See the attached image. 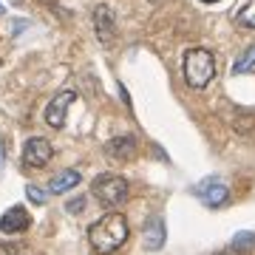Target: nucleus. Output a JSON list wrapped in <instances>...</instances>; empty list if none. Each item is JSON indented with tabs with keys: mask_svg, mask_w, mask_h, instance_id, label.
Returning <instances> with one entry per match:
<instances>
[{
	"mask_svg": "<svg viewBox=\"0 0 255 255\" xmlns=\"http://www.w3.org/2000/svg\"><path fill=\"white\" fill-rule=\"evenodd\" d=\"M26 196H28V201H31V204H46V193L40 190V187H37V184H28L26 187Z\"/></svg>",
	"mask_w": 255,
	"mask_h": 255,
	"instance_id": "4468645a",
	"label": "nucleus"
},
{
	"mask_svg": "<svg viewBox=\"0 0 255 255\" xmlns=\"http://www.w3.org/2000/svg\"><path fill=\"white\" fill-rule=\"evenodd\" d=\"M196 196H199L207 207L213 210H219L221 204H227L230 199V190H227V184L221 182V179H216V176H210V179H204V182L196 187Z\"/></svg>",
	"mask_w": 255,
	"mask_h": 255,
	"instance_id": "39448f33",
	"label": "nucleus"
},
{
	"mask_svg": "<svg viewBox=\"0 0 255 255\" xmlns=\"http://www.w3.org/2000/svg\"><path fill=\"white\" fill-rule=\"evenodd\" d=\"M82 204H85L82 199H74L71 204H68V210H71V213H82Z\"/></svg>",
	"mask_w": 255,
	"mask_h": 255,
	"instance_id": "dca6fc26",
	"label": "nucleus"
},
{
	"mask_svg": "<svg viewBox=\"0 0 255 255\" xmlns=\"http://www.w3.org/2000/svg\"><path fill=\"white\" fill-rule=\"evenodd\" d=\"M51 156H54V147L43 136H31L23 147V164L26 167H46L51 162Z\"/></svg>",
	"mask_w": 255,
	"mask_h": 255,
	"instance_id": "20e7f679",
	"label": "nucleus"
},
{
	"mask_svg": "<svg viewBox=\"0 0 255 255\" xmlns=\"http://www.w3.org/2000/svg\"><path fill=\"white\" fill-rule=\"evenodd\" d=\"M219 255H241V253H238V250H233V247H230V250H224V253H219Z\"/></svg>",
	"mask_w": 255,
	"mask_h": 255,
	"instance_id": "a211bd4d",
	"label": "nucleus"
},
{
	"mask_svg": "<svg viewBox=\"0 0 255 255\" xmlns=\"http://www.w3.org/2000/svg\"><path fill=\"white\" fill-rule=\"evenodd\" d=\"M105 153L114 156V159H119V162H128L130 156L136 153V139H133V136H117V139H111L108 145H105Z\"/></svg>",
	"mask_w": 255,
	"mask_h": 255,
	"instance_id": "1a4fd4ad",
	"label": "nucleus"
},
{
	"mask_svg": "<svg viewBox=\"0 0 255 255\" xmlns=\"http://www.w3.org/2000/svg\"><path fill=\"white\" fill-rule=\"evenodd\" d=\"M80 184V173L77 170H60V173L48 182V193L51 196H63V193H68L71 187H77Z\"/></svg>",
	"mask_w": 255,
	"mask_h": 255,
	"instance_id": "9b49d317",
	"label": "nucleus"
},
{
	"mask_svg": "<svg viewBox=\"0 0 255 255\" xmlns=\"http://www.w3.org/2000/svg\"><path fill=\"white\" fill-rule=\"evenodd\" d=\"M74 100H77V94L74 91H60L57 94L54 100L46 105V122L48 125L60 130V128L65 125V117H68V108L74 105Z\"/></svg>",
	"mask_w": 255,
	"mask_h": 255,
	"instance_id": "0eeeda50",
	"label": "nucleus"
},
{
	"mask_svg": "<svg viewBox=\"0 0 255 255\" xmlns=\"http://www.w3.org/2000/svg\"><path fill=\"white\" fill-rule=\"evenodd\" d=\"M3 11H6V9H3V3H0V14H3Z\"/></svg>",
	"mask_w": 255,
	"mask_h": 255,
	"instance_id": "aec40b11",
	"label": "nucleus"
},
{
	"mask_svg": "<svg viewBox=\"0 0 255 255\" xmlns=\"http://www.w3.org/2000/svg\"><path fill=\"white\" fill-rule=\"evenodd\" d=\"M164 219L162 216H153V219L145 224V250H162L164 247Z\"/></svg>",
	"mask_w": 255,
	"mask_h": 255,
	"instance_id": "9d476101",
	"label": "nucleus"
},
{
	"mask_svg": "<svg viewBox=\"0 0 255 255\" xmlns=\"http://www.w3.org/2000/svg\"><path fill=\"white\" fill-rule=\"evenodd\" d=\"M184 82L190 88H207L210 80L216 77V57L207 48H187L182 60Z\"/></svg>",
	"mask_w": 255,
	"mask_h": 255,
	"instance_id": "f03ea898",
	"label": "nucleus"
},
{
	"mask_svg": "<svg viewBox=\"0 0 255 255\" xmlns=\"http://www.w3.org/2000/svg\"><path fill=\"white\" fill-rule=\"evenodd\" d=\"M128 241V221L122 213L111 210L88 227V244L97 255H111Z\"/></svg>",
	"mask_w": 255,
	"mask_h": 255,
	"instance_id": "f257e3e1",
	"label": "nucleus"
},
{
	"mask_svg": "<svg viewBox=\"0 0 255 255\" xmlns=\"http://www.w3.org/2000/svg\"><path fill=\"white\" fill-rule=\"evenodd\" d=\"M94 31H97L102 46H111L114 37H117V17H114L111 6H105V3H100L94 9Z\"/></svg>",
	"mask_w": 255,
	"mask_h": 255,
	"instance_id": "423d86ee",
	"label": "nucleus"
},
{
	"mask_svg": "<svg viewBox=\"0 0 255 255\" xmlns=\"http://www.w3.org/2000/svg\"><path fill=\"white\" fill-rule=\"evenodd\" d=\"M28 227H31V216H28L26 207H9L0 216V233H6V236L26 233Z\"/></svg>",
	"mask_w": 255,
	"mask_h": 255,
	"instance_id": "6e6552de",
	"label": "nucleus"
},
{
	"mask_svg": "<svg viewBox=\"0 0 255 255\" xmlns=\"http://www.w3.org/2000/svg\"><path fill=\"white\" fill-rule=\"evenodd\" d=\"M201 3H219V0H201Z\"/></svg>",
	"mask_w": 255,
	"mask_h": 255,
	"instance_id": "6ab92c4d",
	"label": "nucleus"
},
{
	"mask_svg": "<svg viewBox=\"0 0 255 255\" xmlns=\"http://www.w3.org/2000/svg\"><path fill=\"white\" fill-rule=\"evenodd\" d=\"M91 193H94V199L100 201L102 207L117 210V207H122V204L128 201V182L122 179V176H117V173H102V176L94 179Z\"/></svg>",
	"mask_w": 255,
	"mask_h": 255,
	"instance_id": "7ed1b4c3",
	"label": "nucleus"
},
{
	"mask_svg": "<svg viewBox=\"0 0 255 255\" xmlns=\"http://www.w3.org/2000/svg\"><path fill=\"white\" fill-rule=\"evenodd\" d=\"M236 20H238V26H244V28H255V0H244V6L238 9Z\"/></svg>",
	"mask_w": 255,
	"mask_h": 255,
	"instance_id": "f8f14e48",
	"label": "nucleus"
},
{
	"mask_svg": "<svg viewBox=\"0 0 255 255\" xmlns=\"http://www.w3.org/2000/svg\"><path fill=\"white\" fill-rule=\"evenodd\" d=\"M250 68H255V46H250L244 54L236 60V65H233V74H247Z\"/></svg>",
	"mask_w": 255,
	"mask_h": 255,
	"instance_id": "ddd939ff",
	"label": "nucleus"
},
{
	"mask_svg": "<svg viewBox=\"0 0 255 255\" xmlns=\"http://www.w3.org/2000/svg\"><path fill=\"white\" fill-rule=\"evenodd\" d=\"M3 159H6V145H3V139H0V170H3Z\"/></svg>",
	"mask_w": 255,
	"mask_h": 255,
	"instance_id": "f3484780",
	"label": "nucleus"
},
{
	"mask_svg": "<svg viewBox=\"0 0 255 255\" xmlns=\"http://www.w3.org/2000/svg\"><path fill=\"white\" fill-rule=\"evenodd\" d=\"M241 247H255V236H236V241H233V250H241Z\"/></svg>",
	"mask_w": 255,
	"mask_h": 255,
	"instance_id": "2eb2a0df",
	"label": "nucleus"
}]
</instances>
